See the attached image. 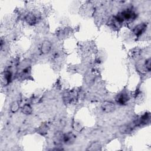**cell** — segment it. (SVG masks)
Instances as JSON below:
<instances>
[{
    "label": "cell",
    "instance_id": "cell-5",
    "mask_svg": "<svg viewBox=\"0 0 151 151\" xmlns=\"http://www.w3.org/2000/svg\"><path fill=\"white\" fill-rule=\"evenodd\" d=\"M25 20L28 25H34L37 22L38 18L34 13H30L26 15V17L25 18Z\"/></svg>",
    "mask_w": 151,
    "mask_h": 151
},
{
    "label": "cell",
    "instance_id": "cell-2",
    "mask_svg": "<svg viewBox=\"0 0 151 151\" xmlns=\"http://www.w3.org/2000/svg\"><path fill=\"white\" fill-rule=\"evenodd\" d=\"M129 98L128 94L126 92H122L121 93L119 94L116 98V102L120 105H125L129 101Z\"/></svg>",
    "mask_w": 151,
    "mask_h": 151
},
{
    "label": "cell",
    "instance_id": "cell-4",
    "mask_svg": "<svg viewBox=\"0 0 151 151\" xmlns=\"http://www.w3.org/2000/svg\"><path fill=\"white\" fill-rule=\"evenodd\" d=\"M115 105L110 102H105L102 105V110L107 113H112L115 110Z\"/></svg>",
    "mask_w": 151,
    "mask_h": 151
},
{
    "label": "cell",
    "instance_id": "cell-3",
    "mask_svg": "<svg viewBox=\"0 0 151 151\" xmlns=\"http://www.w3.org/2000/svg\"><path fill=\"white\" fill-rule=\"evenodd\" d=\"M147 24L146 23H140L137 25H136L133 28V33L136 36H140L142 35L146 29Z\"/></svg>",
    "mask_w": 151,
    "mask_h": 151
},
{
    "label": "cell",
    "instance_id": "cell-11",
    "mask_svg": "<svg viewBox=\"0 0 151 151\" xmlns=\"http://www.w3.org/2000/svg\"><path fill=\"white\" fill-rule=\"evenodd\" d=\"M145 69L148 72H150V58L147 59L145 61Z\"/></svg>",
    "mask_w": 151,
    "mask_h": 151
},
{
    "label": "cell",
    "instance_id": "cell-12",
    "mask_svg": "<svg viewBox=\"0 0 151 151\" xmlns=\"http://www.w3.org/2000/svg\"><path fill=\"white\" fill-rule=\"evenodd\" d=\"M11 73L9 72H7L5 73V79L7 81V83H9L11 80Z\"/></svg>",
    "mask_w": 151,
    "mask_h": 151
},
{
    "label": "cell",
    "instance_id": "cell-1",
    "mask_svg": "<svg viewBox=\"0 0 151 151\" xmlns=\"http://www.w3.org/2000/svg\"><path fill=\"white\" fill-rule=\"evenodd\" d=\"M136 17V14L132 10L128 9L117 14L115 17V20L117 21V22L122 23L125 21H131L135 20Z\"/></svg>",
    "mask_w": 151,
    "mask_h": 151
},
{
    "label": "cell",
    "instance_id": "cell-6",
    "mask_svg": "<svg viewBox=\"0 0 151 151\" xmlns=\"http://www.w3.org/2000/svg\"><path fill=\"white\" fill-rule=\"evenodd\" d=\"M52 44L49 40H44L41 46V51L44 54L49 53L51 50Z\"/></svg>",
    "mask_w": 151,
    "mask_h": 151
},
{
    "label": "cell",
    "instance_id": "cell-10",
    "mask_svg": "<svg viewBox=\"0 0 151 151\" xmlns=\"http://www.w3.org/2000/svg\"><path fill=\"white\" fill-rule=\"evenodd\" d=\"M21 111L25 114H30L33 112V109L29 105L25 104L22 106Z\"/></svg>",
    "mask_w": 151,
    "mask_h": 151
},
{
    "label": "cell",
    "instance_id": "cell-7",
    "mask_svg": "<svg viewBox=\"0 0 151 151\" xmlns=\"http://www.w3.org/2000/svg\"><path fill=\"white\" fill-rule=\"evenodd\" d=\"M74 140V136L72 133L63 135V142L66 144H71Z\"/></svg>",
    "mask_w": 151,
    "mask_h": 151
},
{
    "label": "cell",
    "instance_id": "cell-13",
    "mask_svg": "<svg viewBox=\"0 0 151 151\" xmlns=\"http://www.w3.org/2000/svg\"><path fill=\"white\" fill-rule=\"evenodd\" d=\"M18 107H19V106H18V103L17 102H14L11 105V110L12 112H15L16 111L18 110Z\"/></svg>",
    "mask_w": 151,
    "mask_h": 151
},
{
    "label": "cell",
    "instance_id": "cell-8",
    "mask_svg": "<svg viewBox=\"0 0 151 151\" xmlns=\"http://www.w3.org/2000/svg\"><path fill=\"white\" fill-rule=\"evenodd\" d=\"M133 126L131 125H125L120 128V132L122 133H129L133 131Z\"/></svg>",
    "mask_w": 151,
    "mask_h": 151
},
{
    "label": "cell",
    "instance_id": "cell-9",
    "mask_svg": "<svg viewBox=\"0 0 151 151\" xmlns=\"http://www.w3.org/2000/svg\"><path fill=\"white\" fill-rule=\"evenodd\" d=\"M101 149H102V146L98 142H95L90 145L87 150H92V151H98V150H100Z\"/></svg>",
    "mask_w": 151,
    "mask_h": 151
}]
</instances>
